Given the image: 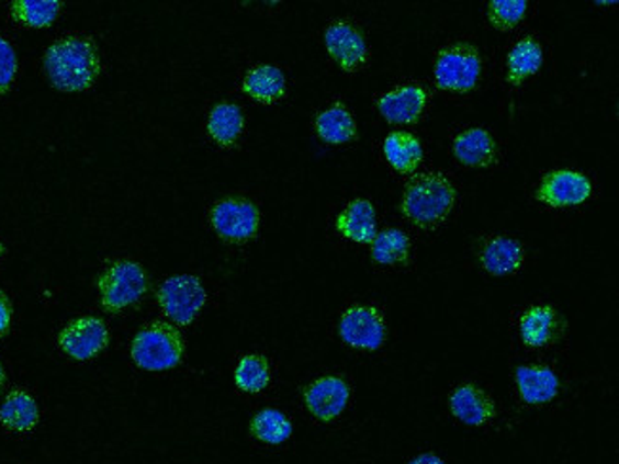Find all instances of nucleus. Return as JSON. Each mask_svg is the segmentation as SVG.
<instances>
[{
    "mask_svg": "<svg viewBox=\"0 0 619 464\" xmlns=\"http://www.w3.org/2000/svg\"><path fill=\"white\" fill-rule=\"evenodd\" d=\"M44 71L61 92H82L100 77L98 44L90 36H64L44 54Z\"/></svg>",
    "mask_w": 619,
    "mask_h": 464,
    "instance_id": "1",
    "label": "nucleus"
},
{
    "mask_svg": "<svg viewBox=\"0 0 619 464\" xmlns=\"http://www.w3.org/2000/svg\"><path fill=\"white\" fill-rule=\"evenodd\" d=\"M455 204V186L442 173H424L404 189L403 214L421 229H432L447 219Z\"/></svg>",
    "mask_w": 619,
    "mask_h": 464,
    "instance_id": "2",
    "label": "nucleus"
},
{
    "mask_svg": "<svg viewBox=\"0 0 619 464\" xmlns=\"http://www.w3.org/2000/svg\"><path fill=\"white\" fill-rule=\"evenodd\" d=\"M132 360L145 372H166L181 364L185 343L180 331L166 321H151L132 341Z\"/></svg>",
    "mask_w": 619,
    "mask_h": 464,
    "instance_id": "3",
    "label": "nucleus"
},
{
    "mask_svg": "<svg viewBox=\"0 0 619 464\" xmlns=\"http://www.w3.org/2000/svg\"><path fill=\"white\" fill-rule=\"evenodd\" d=\"M149 287L144 267L134 261H116L109 264L98 279L101 307L108 313H121L136 305Z\"/></svg>",
    "mask_w": 619,
    "mask_h": 464,
    "instance_id": "4",
    "label": "nucleus"
},
{
    "mask_svg": "<svg viewBox=\"0 0 619 464\" xmlns=\"http://www.w3.org/2000/svg\"><path fill=\"white\" fill-rule=\"evenodd\" d=\"M483 72V58L476 46L469 43L450 44L442 48L435 61V80L440 90L468 93L475 90Z\"/></svg>",
    "mask_w": 619,
    "mask_h": 464,
    "instance_id": "5",
    "label": "nucleus"
},
{
    "mask_svg": "<svg viewBox=\"0 0 619 464\" xmlns=\"http://www.w3.org/2000/svg\"><path fill=\"white\" fill-rule=\"evenodd\" d=\"M160 308L170 320L189 326L201 313L206 303V290L201 280L189 274L166 280L157 293Z\"/></svg>",
    "mask_w": 619,
    "mask_h": 464,
    "instance_id": "6",
    "label": "nucleus"
},
{
    "mask_svg": "<svg viewBox=\"0 0 619 464\" xmlns=\"http://www.w3.org/2000/svg\"><path fill=\"white\" fill-rule=\"evenodd\" d=\"M210 223L224 240L246 242L260 230V212L246 199H224L212 207Z\"/></svg>",
    "mask_w": 619,
    "mask_h": 464,
    "instance_id": "7",
    "label": "nucleus"
},
{
    "mask_svg": "<svg viewBox=\"0 0 619 464\" xmlns=\"http://www.w3.org/2000/svg\"><path fill=\"white\" fill-rule=\"evenodd\" d=\"M339 337L344 339V343L353 349H382L385 337H387L382 313L367 305L347 308L339 320Z\"/></svg>",
    "mask_w": 619,
    "mask_h": 464,
    "instance_id": "8",
    "label": "nucleus"
},
{
    "mask_svg": "<svg viewBox=\"0 0 619 464\" xmlns=\"http://www.w3.org/2000/svg\"><path fill=\"white\" fill-rule=\"evenodd\" d=\"M58 344L67 357L85 362L108 349V326L95 316H80L59 331Z\"/></svg>",
    "mask_w": 619,
    "mask_h": 464,
    "instance_id": "9",
    "label": "nucleus"
},
{
    "mask_svg": "<svg viewBox=\"0 0 619 464\" xmlns=\"http://www.w3.org/2000/svg\"><path fill=\"white\" fill-rule=\"evenodd\" d=\"M589 179L584 173L556 170L543 176L536 199L551 207L579 206L589 201Z\"/></svg>",
    "mask_w": 619,
    "mask_h": 464,
    "instance_id": "10",
    "label": "nucleus"
},
{
    "mask_svg": "<svg viewBox=\"0 0 619 464\" xmlns=\"http://www.w3.org/2000/svg\"><path fill=\"white\" fill-rule=\"evenodd\" d=\"M326 50L347 72L359 71L368 61L367 38L353 23L334 22L325 33Z\"/></svg>",
    "mask_w": 619,
    "mask_h": 464,
    "instance_id": "11",
    "label": "nucleus"
},
{
    "mask_svg": "<svg viewBox=\"0 0 619 464\" xmlns=\"http://www.w3.org/2000/svg\"><path fill=\"white\" fill-rule=\"evenodd\" d=\"M349 385L341 377L326 375L311 383L305 388V406L311 415H315L320 421H331L346 411L349 401Z\"/></svg>",
    "mask_w": 619,
    "mask_h": 464,
    "instance_id": "12",
    "label": "nucleus"
},
{
    "mask_svg": "<svg viewBox=\"0 0 619 464\" xmlns=\"http://www.w3.org/2000/svg\"><path fill=\"white\" fill-rule=\"evenodd\" d=\"M519 329L520 339L526 347L541 349L561 339L562 333L566 331V321L562 320L553 307L540 305L526 310L520 318Z\"/></svg>",
    "mask_w": 619,
    "mask_h": 464,
    "instance_id": "13",
    "label": "nucleus"
},
{
    "mask_svg": "<svg viewBox=\"0 0 619 464\" xmlns=\"http://www.w3.org/2000/svg\"><path fill=\"white\" fill-rule=\"evenodd\" d=\"M429 95L424 88L410 84L383 93L378 100V109L391 124H414L424 115Z\"/></svg>",
    "mask_w": 619,
    "mask_h": 464,
    "instance_id": "14",
    "label": "nucleus"
},
{
    "mask_svg": "<svg viewBox=\"0 0 619 464\" xmlns=\"http://www.w3.org/2000/svg\"><path fill=\"white\" fill-rule=\"evenodd\" d=\"M520 398L530 406H543L556 398L561 383L556 373L545 365H520L515 370Z\"/></svg>",
    "mask_w": 619,
    "mask_h": 464,
    "instance_id": "15",
    "label": "nucleus"
},
{
    "mask_svg": "<svg viewBox=\"0 0 619 464\" xmlns=\"http://www.w3.org/2000/svg\"><path fill=\"white\" fill-rule=\"evenodd\" d=\"M450 409L455 419L469 427H483L496 417V404L475 385H461L450 396Z\"/></svg>",
    "mask_w": 619,
    "mask_h": 464,
    "instance_id": "16",
    "label": "nucleus"
},
{
    "mask_svg": "<svg viewBox=\"0 0 619 464\" xmlns=\"http://www.w3.org/2000/svg\"><path fill=\"white\" fill-rule=\"evenodd\" d=\"M525 263V248L519 240L496 236L481 251V264L492 276H507L519 271Z\"/></svg>",
    "mask_w": 619,
    "mask_h": 464,
    "instance_id": "17",
    "label": "nucleus"
},
{
    "mask_svg": "<svg viewBox=\"0 0 619 464\" xmlns=\"http://www.w3.org/2000/svg\"><path fill=\"white\" fill-rule=\"evenodd\" d=\"M454 157L469 168H488L497 162V145L486 129H465L454 139Z\"/></svg>",
    "mask_w": 619,
    "mask_h": 464,
    "instance_id": "18",
    "label": "nucleus"
},
{
    "mask_svg": "<svg viewBox=\"0 0 619 464\" xmlns=\"http://www.w3.org/2000/svg\"><path fill=\"white\" fill-rule=\"evenodd\" d=\"M336 229L339 235L346 236L347 240L372 244L378 235V219L372 202L357 199L351 204H347L346 210L339 214Z\"/></svg>",
    "mask_w": 619,
    "mask_h": 464,
    "instance_id": "19",
    "label": "nucleus"
},
{
    "mask_svg": "<svg viewBox=\"0 0 619 464\" xmlns=\"http://www.w3.org/2000/svg\"><path fill=\"white\" fill-rule=\"evenodd\" d=\"M41 419L35 398L23 388H15L0 406V425L10 432H30Z\"/></svg>",
    "mask_w": 619,
    "mask_h": 464,
    "instance_id": "20",
    "label": "nucleus"
},
{
    "mask_svg": "<svg viewBox=\"0 0 619 464\" xmlns=\"http://www.w3.org/2000/svg\"><path fill=\"white\" fill-rule=\"evenodd\" d=\"M243 90L252 100L260 103H274L281 100L286 92V79L279 67L274 65H258L246 75L243 80Z\"/></svg>",
    "mask_w": 619,
    "mask_h": 464,
    "instance_id": "21",
    "label": "nucleus"
},
{
    "mask_svg": "<svg viewBox=\"0 0 619 464\" xmlns=\"http://www.w3.org/2000/svg\"><path fill=\"white\" fill-rule=\"evenodd\" d=\"M543 65L541 44L533 36H526L513 46L507 56V82L511 87H520L526 79L540 71Z\"/></svg>",
    "mask_w": 619,
    "mask_h": 464,
    "instance_id": "22",
    "label": "nucleus"
},
{
    "mask_svg": "<svg viewBox=\"0 0 619 464\" xmlns=\"http://www.w3.org/2000/svg\"><path fill=\"white\" fill-rule=\"evenodd\" d=\"M317 136L330 145L349 144L357 137V122L344 103H336L323 111L315 122Z\"/></svg>",
    "mask_w": 619,
    "mask_h": 464,
    "instance_id": "23",
    "label": "nucleus"
},
{
    "mask_svg": "<svg viewBox=\"0 0 619 464\" xmlns=\"http://www.w3.org/2000/svg\"><path fill=\"white\" fill-rule=\"evenodd\" d=\"M383 155L396 172L406 173V176L416 172L424 160L421 144L408 132H393L385 137Z\"/></svg>",
    "mask_w": 619,
    "mask_h": 464,
    "instance_id": "24",
    "label": "nucleus"
},
{
    "mask_svg": "<svg viewBox=\"0 0 619 464\" xmlns=\"http://www.w3.org/2000/svg\"><path fill=\"white\" fill-rule=\"evenodd\" d=\"M245 129V115L238 105L220 103L209 116V134L217 145L233 147Z\"/></svg>",
    "mask_w": 619,
    "mask_h": 464,
    "instance_id": "25",
    "label": "nucleus"
},
{
    "mask_svg": "<svg viewBox=\"0 0 619 464\" xmlns=\"http://www.w3.org/2000/svg\"><path fill=\"white\" fill-rule=\"evenodd\" d=\"M59 10L61 2L58 0H15L10 8V14L25 27L44 30L58 20Z\"/></svg>",
    "mask_w": 619,
    "mask_h": 464,
    "instance_id": "26",
    "label": "nucleus"
},
{
    "mask_svg": "<svg viewBox=\"0 0 619 464\" xmlns=\"http://www.w3.org/2000/svg\"><path fill=\"white\" fill-rule=\"evenodd\" d=\"M250 432L260 442L279 445L290 440L294 427L289 417L279 409H261L260 414L254 415Z\"/></svg>",
    "mask_w": 619,
    "mask_h": 464,
    "instance_id": "27",
    "label": "nucleus"
},
{
    "mask_svg": "<svg viewBox=\"0 0 619 464\" xmlns=\"http://www.w3.org/2000/svg\"><path fill=\"white\" fill-rule=\"evenodd\" d=\"M410 238L403 230L385 229L372 240V259L380 264H403L410 258Z\"/></svg>",
    "mask_w": 619,
    "mask_h": 464,
    "instance_id": "28",
    "label": "nucleus"
},
{
    "mask_svg": "<svg viewBox=\"0 0 619 464\" xmlns=\"http://www.w3.org/2000/svg\"><path fill=\"white\" fill-rule=\"evenodd\" d=\"M271 381V367L267 358L260 354H248L238 362L235 370V385L243 393L258 394L266 391Z\"/></svg>",
    "mask_w": 619,
    "mask_h": 464,
    "instance_id": "29",
    "label": "nucleus"
},
{
    "mask_svg": "<svg viewBox=\"0 0 619 464\" xmlns=\"http://www.w3.org/2000/svg\"><path fill=\"white\" fill-rule=\"evenodd\" d=\"M526 10V0H492L488 4V20L496 30L511 31L525 20Z\"/></svg>",
    "mask_w": 619,
    "mask_h": 464,
    "instance_id": "30",
    "label": "nucleus"
},
{
    "mask_svg": "<svg viewBox=\"0 0 619 464\" xmlns=\"http://www.w3.org/2000/svg\"><path fill=\"white\" fill-rule=\"evenodd\" d=\"M18 75V58L12 44L4 36H0V95L10 92Z\"/></svg>",
    "mask_w": 619,
    "mask_h": 464,
    "instance_id": "31",
    "label": "nucleus"
},
{
    "mask_svg": "<svg viewBox=\"0 0 619 464\" xmlns=\"http://www.w3.org/2000/svg\"><path fill=\"white\" fill-rule=\"evenodd\" d=\"M12 326V303L4 292H0V337L7 336Z\"/></svg>",
    "mask_w": 619,
    "mask_h": 464,
    "instance_id": "32",
    "label": "nucleus"
},
{
    "mask_svg": "<svg viewBox=\"0 0 619 464\" xmlns=\"http://www.w3.org/2000/svg\"><path fill=\"white\" fill-rule=\"evenodd\" d=\"M408 464H444L442 459L432 455V453H424V455H418L416 459H412Z\"/></svg>",
    "mask_w": 619,
    "mask_h": 464,
    "instance_id": "33",
    "label": "nucleus"
},
{
    "mask_svg": "<svg viewBox=\"0 0 619 464\" xmlns=\"http://www.w3.org/2000/svg\"><path fill=\"white\" fill-rule=\"evenodd\" d=\"M4 381H7V373H4V367L0 364V391H2V386H4Z\"/></svg>",
    "mask_w": 619,
    "mask_h": 464,
    "instance_id": "34",
    "label": "nucleus"
},
{
    "mask_svg": "<svg viewBox=\"0 0 619 464\" xmlns=\"http://www.w3.org/2000/svg\"><path fill=\"white\" fill-rule=\"evenodd\" d=\"M4 251H7V248H4V244L0 242V259L4 256Z\"/></svg>",
    "mask_w": 619,
    "mask_h": 464,
    "instance_id": "35",
    "label": "nucleus"
}]
</instances>
